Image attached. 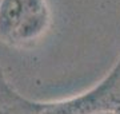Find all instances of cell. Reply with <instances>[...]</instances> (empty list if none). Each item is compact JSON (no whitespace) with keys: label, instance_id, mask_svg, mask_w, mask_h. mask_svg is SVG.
<instances>
[{"label":"cell","instance_id":"cell-2","mask_svg":"<svg viewBox=\"0 0 120 114\" xmlns=\"http://www.w3.org/2000/svg\"><path fill=\"white\" fill-rule=\"evenodd\" d=\"M120 106V59L88 91L61 101L45 102L41 114H98Z\"/></svg>","mask_w":120,"mask_h":114},{"label":"cell","instance_id":"cell-3","mask_svg":"<svg viewBox=\"0 0 120 114\" xmlns=\"http://www.w3.org/2000/svg\"><path fill=\"white\" fill-rule=\"evenodd\" d=\"M45 102H36L20 95L5 81L0 86V114H41Z\"/></svg>","mask_w":120,"mask_h":114},{"label":"cell","instance_id":"cell-6","mask_svg":"<svg viewBox=\"0 0 120 114\" xmlns=\"http://www.w3.org/2000/svg\"><path fill=\"white\" fill-rule=\"evenodd\" d=\"M115 111H116V114H120V106H119V107H117V109L115 110Z\"/></svg>","mask_w":120,"mask_h":114},{"label":"cell","instance_id":"cell-5","mask_svg":"<svg viewBox=\"0 0 120 114\" xmlns=\"http://www.w3.org/2000/svg\"><path fill=\"white\" fill-rule=\"evenodd\" d=\"M98 114H116L115 110H108V111H101V113H98Z\"/></svg>","mask_w":120,"mask_h":114},{"label":"cell","instance_id":"cell-1","mask_svg":"<svg viewBox=\"0 0 120 114\" xmlns=\"http://www.w3.org/2000/svg\"><path fill=\"white\" fill-rule=\"evenodd\" d=\"M52 12L47 0H0V42L28 48L47 35Z\"/></svg>","mask_w":120,"mask_h":114},{"label":"cell","instance_id":"cell-4","mask_svg":"<svg viewBox=\"0 0 120 114\" xmlns=\"http://www.w3.org/2000/svg\"><path fill=\"white\" fill-rule=\"evenodd\" d=\"M5 81H7V79H5L4 74H3V70H1V67H0V86H1V85L4 83Z\"/></svg>","mask_w":120,"mask_h":114}]
</instances>
